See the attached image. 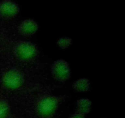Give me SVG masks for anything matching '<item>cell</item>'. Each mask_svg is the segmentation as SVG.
Instances as JSON below:
<instances>
[{
  "label": "cell",
  "mask_w": 125,
  "mask_h": 118,
  "mask_svg": "<svg viewBox=\"0 0 125 118\" xmlns=\"http://www.w3.org/2000/svg\"><path fill=\"white\" fill-rule=\"evenodd\" d=\"M65 95H45L40 97L35 105V113L40 118H52L61 103H63Z\"/></svg>",
  "instance_id": "6da1fadb"
},
{
  "label": "cell",
  "mask_w": 125,
  "mask_h": 118,
  "mask_svg": "<svg viewBox=\"0 0 125 118\" xmlns=\"http://www.w3.org/2000/svg\"><path fill=\"white\" fill-rule=\"evenodd\" d=\"M13 54L18 61L27 63L35 59L39 54V50L34 43L27 41H20L13 45Z\"/></svg>",
  "instance_id": "7a4b0ae2"
},
{
  "label": "cell",
  "mask_w": 125,
  "mask_h": 118,
  "mask_svg": "<svg viewBox=\"0 0 125 118\" xmlns=\"http://www.w3.org/2000/svg\"><path fill=\"white\" fill-rule=\"evenodd\" d=\"M24 83V74L21 71L15 68H10L5 71L1 78L2 86L7 90L18 89Z\"/></svg>",
  "instance_id": "3957f363"
},
{
  "label": "cell",
  "mask_w": 125,
  "mask_h": 118,
  "mask_svg": "<svg viewBox=\"0 0 125 118\" xmlns=\"http://www.w3.org/2000/svg\"><path fill=\"white\" fill-rule=\"evenodd\" d=\"M52 77L57 82L64 83L71 77L72 71L69 63L63 59L55 60L51 66Z\"/></svg>",
  "instance_id": "277c9868"
},
{
  "label": "cell",
  "mask_w": 125,
  "mask_h": 118,
  "mask_svg": "<svg viewBox=\"0 0 125 118\" xmlns=\"http://www.w3.org/2000/svg\"><path fill=\"white\" fill-rule=\"evenodd\" d=\"M20 7L12 1L6 0L0 2V17L4 19H12L20 12Z\"/></svg>",
  "instance_id": "5b68a950"
},
{
  "label": "cell",
  "mask_w": 125,
  "mask_h": 118,
  "mask_svg": "<svg viewBox=\"0 0 125 118\" xmlns=\"http://www.w3.org/2000/svg\"><path fill=\"white\" fill-rule=\"evenodd\" d=\"M39 28L37 22L32 18H28L22 21L18 27V33L22 36L28 37L32 36Z\"/></svg>",
  "instance_id": "8992f818"
},
{
  "label": "cell",
  "mask_w": 125,
  "mask_h": 118,
  "mask_svg": "<svg viewBox=\"0 0 125 118\" xmlns=\"http://www.w3.org/2000/svg\"><path fill=\"white\" fill-rule=\"evenodd\" d=\"M92 103L90 100L87 98H83L78 100L76 102V111L85 116L90 112Z\"/></svg>",
  "instance_id": "52a82bcc"
},
{
  "label": "cell",
  "mask_w": 125,
  "mask_h": 118,
  "mask_svg": "<svg viewBox=\"0 0 125 118\" xmlns=\"http://www.w3.org/2000/svg\"><path fill=\"white\" fill-rule=\"evenodd\" d=\"M90 84L89 79L82 77L73 82L72 88L77 92H86L90 90Z\"/></svg>",
  "instance_id": "ba28073f"
},
{
  "label": "cell",
  "mask_w": 125,
  "mask_h": 118,
  "mask_svg": "<svg viewBox=\"0 0 125 118\" xmlns=\"http://www.w3.org/2000/svg\"><path fill=\"white\" fill-rule=\"evenodd\" d=\"M9 103L2 98H0V118H7L10 114Z\"/></svg>",
  "instance_id": "9c48e42d"
},
{
  "label": "cell",
  "mask_w": 125,
  "mask_h": 118,
  "mask_svg": "<svg viewBox=\"0 0 125 118\" xmlns=\"http://www.w3.org/2000/svg\"><path fill=\"white\" fill-rule=\"evenodd\" d=\"M72 43H73V40L72 38L66 36L61 37L57 39L56 42L57 45L61 49H68L72 45Z\"/></svg>",
  "instance_id": "30bf717a"
},
{
  "label": "cell",
  "mask_w": 125,
  "mask_h": 118,
  "mask_svg": "<svg viewBox=\"0 0 125 118\" xmlns=\"http://www.w3.org/2000/svg\"><path fill=\"white\" fill-rule=\"evenodd\" d=\"M68 118H85V116L76 112L74 114H72L70 116L68 117Z\"/></svg>",
  "instance_id": "8fae6325"
},
{
  "label": "cell",
  "mask_w": 125,
  "mask_h": 118,
  "mask_svg": "<svg viewBox=\"0 0 125 118\" xmlns=\"http://www.w3.org/2000/svg\"></svg>",
  "instance_id": "7c38bea8"
}]
</instances>
